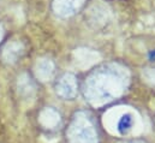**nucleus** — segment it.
Returning a JSON list of instances; mask_svg holds the SVG:
<instances>
[{
    "label": "nucleus",
    "instance_id": "nucleus-2",
    "mask_svg": "<svg viewBox=\"0 0 155 143\" xmlns=\"http://www.w3.org/2000/svg\"><path fill=\"white\" fill-rule=\"evenodd\" d=\"M148 59H149V60H152V62H154L155 60V49L150 51V52L148 53Z\"/></svg>",
    "mask_w": 155,
    "mask_h": 143
},
{
    "label": "nucleus",
    "instance_id": "nucleus-1",
    "mask_svg": "<svg viewBox=\"0 0 155 143\" xmlns=\"http://www.w3.org/2000/svg\"><path fill=\"white\" fill-rule=\"evenodd\" d=\"M131 126H132V118H131V114L126 113V114H124V115L120 118V120H119V123H118V131H119L121 135H125V134H127V132L130 131Z\"/></svg>",
    "mask_w": 155,
    "mask_h": 143
}]
</instances>
